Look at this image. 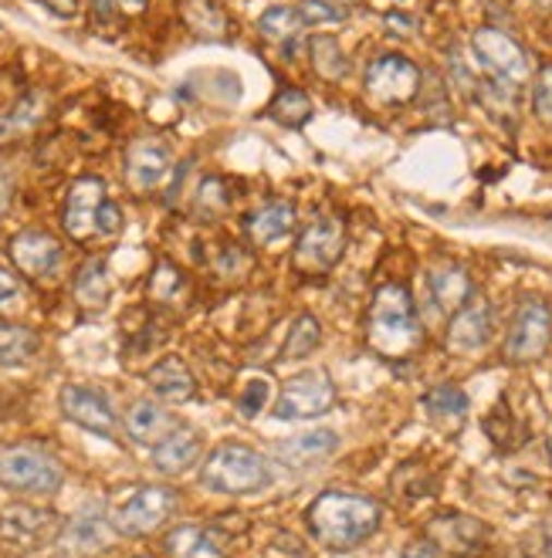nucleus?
Listing matches in <instances>:
<instances>
[{
	"instance_id": "obj_19",
	"label": "nucleus",
	"mask_w": 552,
	"mask_h": 558,
	"mask_svg": "<svg viewBox=\"0 0 552 558\" xmlns=\"http://www.w3.org/2000/svg\"><path fill=\"white\" fill-rule=\"evenodd\" d=\"M336 450H339V437L333 430H309L291 440H281L275 457H278V464L291 471H309L322 461H329Z\"/></svg>"
},
{
	"instance_id": "obj_35",
	"label": "nucleus",
	"mask_w": 552,
	"mask_h": 558,
	"mask_svg": "<svg viewBox=\"0 0 552 558\" xmlns=\"http://www.w3.org/2000/svg\"><path fill=\"white\" fill-rule=\"evenodd\" d=\"M302 11L299 8H272L262 14V21H257V27H262V35L272 38V41H288L296 38L302 31Z\"/></svg>"
},
{
	"instance_id": "obj_12",
	"label": "nucleus",
	"mask_w": 552,
	"mask_h": 558,
	"mask_svg": "<svg viewBox=\"0 0 552 558\" xmlns=\"http://www.w3.org/2000/svg\"><path fill=\"white\" fill-rule=\"evenodd\" d=\"M475 45V54L478 61L489 69L502 85H518L529 78V58L526 51L518 48L508 35H502V31L495 27H481L478 35L471 38Z\"/></svg>"
},
{
	"instance_id": "obj_42",
	"label": "nucleus",
	"mask_w": 552,
	"mask_h": 558,
	"mask_svg": "<svg viewBox=\"0 0 552 558\" xmlns=\"http://www.w3.org/2000/svg\"><path fill=\"white\" fill-rule=\"evenodd\" d=\"M526 558H552V521H542L523 542Z\"/></svg>"
},
{
	"instance_id": "obj_32",
	"label": "nucleus",
	"mask_w": 552,
	"mask_h": 558,
	"mask_svg": "<svg viewBox=\"0 0 552 558\" xmlns=\"http://www.w3.org/2000/svg\"><path fill=\"white\" fill-rule=\"evenodd\" d=\"M312 64H315V72L322 78H329V82H339L349 72V61H346L339 41L329 38V35L312 38Z\"/></svg>"
},
{
	"instance_id": "obj_34",
	"label": "nucleus",
	"mask_w": 552,
	"mask_h": 558,
	"mask_svg": "<svg viewBox=\"0 0 552 558\" xmlns=\"http://www.w3.org/2000/svg\"><path fill=\"white\" fill-rule=\"evenodd\" d=\"M434 490V477L428 468H420V464H404L397 474H394V495L400 501H420L424 495H431Z\"/></svg>"
},
{
	"instance_id": "obj_33",
	"label": "nucleus",
	"mask_w": 552,
	"mask_h": 558,
	"mask_svg": "<svg viewBox=\"0 0 552 558\" xmlns=\"http://www.w3.org/2000/svg\"><path fill=\"white\" fill-rule=\"evenodd\" d=\"M183 17L201 38H224V31H227L224 14H220V8L214 4V0H187Z\"/></svg>"
},
{
	"instance_id": "obj_40",
	"label": "nucleus",
	"mask_w": 552,
	"mask_h": 558,
	"mask_svg": "<svg viewBox=\"0 0 552 558\" xmlns=\"http://www.w3.org/2000/svg\"><path fill=\"white\" fill-rule=\"evenodd\" d=\"M532 109L539 119L552 122V64H545V69L536 75V88H532Z\"/></svg>"
},
{
	"instance_id": "obj_27",
	"label": "nucleus",
	"mask_w": 552,
	"mask_h": 558,
	"mask_svg": "<svg viewBox=\"0 0 552 558\" xmlns=\"http://www.w3.org/2000/svg\"><path fill=\"white\" fill-rule=\"evenodd\" d=\"M424 413L434 420V423H444V426H461L465 416H468V392L458 389V386H434L424 392V400H420Z\"/></svg>"
},
{
	"instance_id": "obj_15",
	"label": "nucleus",
	"mask_w": 552,
	"mask_h": 558,
	"mask_svg": "<svg viewBox=\"0 0 552 558\" xmlns=\"http://www.w3.org/2000/svg\"><path fill=\"white\" fill-rule=\"evenodd\" d=\"M112 538H116V529L103 514L82 511L69 524H61L58 555L61 558H95L112 545Z\"/></svg>"
},
{
	"instance_id": "obj_31",
	"label": "nucleus",
	"mask_w": 552,
	"mask_h": 558,
	"mask_svg": "<svg viewBox=\"0 0 552 558\" xmlns=\"http://www.w3.org/2000/svg\"><path fill=\"white\" fill-rule=\"evenodd\" d=\"M268 116L281 125H305L312 119V98L302 88H281L275 95Z\"/></svg>"
},
{
	"instance_id": "obj_3",
	"label": "nucleus",
	"mask_w": 552,
	"mask_h": 558,
	"mask_svg": "<svg viewBox=\"0 0 552 558\" xmlns=\"http://www.w3.org/2000/svg\"><path fill=\"white\" fill-rule=\"evenodd\" d=\"M201 484L217 495H257L272 484L268 461L244 444H220L207 453Z\"/></svg>"
},
{
	"instance_id": "obj_43",
	"label": "nucleus",
	"mask_w": 552,
	"mask_h": 558,
	"mask_svg": "<svg viewBox=\"0 0 552 558\" xmlns=\"http://www.w3.org/2000/svg\"><path fill=\"white\" fill-rule=\"evenodd\" d=\"M21 305H24V288H21V281L11 271L0 268V315H11Z\"/></svg>"
},
{
	"instance_id": "obj_38",
	"label": "nucleus",
	"mask_w": 552,
	"mask_h": 558,
	"mask_svg": "<svg viewBox=\"0 0 552 558\" xmlns=\"http://www.w3.org/2000/svg\"><path fill=\"white\" fill-rule=\"evenodd\" d=\"M180 288H183V275H180L173 265H167V260H164V265H159L156 275H153L149 294H153V299H159V302H170Z\"/></svg>"
},
{
	"instance_id": "obj_21",
	"label": "nucleus",
	"mask_w": 552,
	"mask_h": 558,
	"mask_svg": "<svg viewBox=\"0 0 552 558\" xmlns=\"http://www.w3.org/2000/svg\"><path fill=\"white\" fill-rule=\"evenodd\" d=\"M291 227H296V207H291L288 201H268L257 210H251L244 220V231L257 247L278 244L281 238L291 234Z\"/></svg>"
},
{
	"instance_id": "obj_37",
	"label": "nucleus",
	"mask_w": 552,
	"mask_h": 558,
	"mask_svg": "<svg viewBox=\"0 0 552 558\" xmlns=\"http://www.w3.org/2000/svg\"><path fill=\"white\" fill-rule=\"evenodd\" d=\"M197 207L207 214V217H217L227 210V183L220 177H207L201 183V193H197Z\"/></svg>"
},
{
	"instance_id": "obj_1",
	"label": "nucleus",
	"mask_w": 552,
	"mask_h": 558,
	"mask_svg": "<svg viewBox=\"0 0 552 558\" xmlns=\"http://www.w3.org/2000/svg\"><path fill=\"white\" fill-rule=\"evenodd\" d=\"M312 538L329 551H349L380 529V505L349 490H322L305 511Z\"/></svg>"
},
{
	"instance_id": "obj_18",
	"label": "nucleus",
	"mask_w": 552,
	"mask_h": 558,
	"mask_svg": "<svg viewBox=\"0 0 552 558\" xmlns=\"http://www.w3.org/2000/svg\"><path fill=\"white\" fill-rule=\"evenodd\" d=\"M428 538H431L437 548H444V551H451V555L465 558V555H475V551L484 545V538H489V529H484V524H481L478 518H471V514L447 511V514L431 518Z\"/></svg>"
},
{
	"instance_id": "obj_48",
	"label": "nucleus",
	"mask_w": 552,
	"mask_h": 558,
	"mask_svg": "<svg viewBox=\"0 0 552 558\" xmlns=\"http://www.w3.org/2000/svg\"><path fill=\"white\" fill-rule=\"evenodd\" d=\"M92 4H95V17L99 21H109L116 11V0H92Z\"/></svg>"
},
{
	"instance_id": "obj_2",
	"label": "nucleus",
	"mask_w": 552,
	"mask_h": 558,
	"mask_svg": "<svg viewBox=\"0 0 552 558\" xmlns=\"http://www.w3.org/2000/svg\"><path fill=\"white\" fill-rule=\"evenodd\" d=\"M420 339H424V328H420L410 291L394 281L376 288L367 322V342L386 359H404L420 345Z\"/></svg>"
},
{
	"instance_id": "obj_29",
	"label": "nucleus",
	"mask_w": 552,
	"mask_h": 558,
	"mask_svg": "<svg viewBox=\"0 0 552 558\" xmlns=\"http://www.w3.org/2000/svg\"><path fill=\"white\" fill-rule=\"evenodd\" d=\"M322 342V325L312 315H299L288 328V339L281 345V359H305L319 349Z\"/></svg>"
},
{
	"instance_id": "obj_36",
	"label": "nucleus",
	"mask_w": 552,
	"mask_h": 558,
	"mask_svg": "<svg viewBox=\"0 0 552 558\" xmlns=\"http://www.w3.org/2000/svg\"><path fill=\"white\" fill-rule=\"evenodd\" d=\"M268 400H272L268 379H254V383L244 386V392L238 397V410H241V416L254 420V416H262V410L268 407Z\"/></svg>"
},
{
	"instance_id": "obj_39",
	"label": "nucleus",
	"mask_w": 552,
	"mask_h": 558,
	"mask_svg": "<svg viewBox=\"0 0 552 558\" xmlns=\"http://www.w3.org/2000/svg\"><path fill=\"white\" fill-rule=\"evenodd\" d=\"M302 21L305 24H343L346 11L329 4V0H302Z\"/></svg>"
},
{
	"instance_id": "obj_6",
	"label": "nucleus",
	"mask_w": 552,
	"mask_h": 558,
	"mask_svg": "<svg viewBox=\"0 0 552 558\" xmlns=\"http://www.w3.org/2000/svg\"><path fill=\"white\" fill-rule=\"evenodd\" d=\"M346 251V227L336 217H319L312 220L302 238L296 241V251H291V265L302 275H326L339 265V257Z\"/></svg>"
},
{
	"instance_id": "obj_16",
	"label": "nucleus",
	"mask_w": 552,
	"mask_h": 558,
	"mask_svg": "<svg viewBox=\"0 0 552 558\" xmlns=\"http://www.w3.org/2000/svg\"><path fill=\"white\" fill-rule=\"evenodd\" d=\"M489 339H492V305L481 294H471V302L451 315L447 349L454 355H475L489 345Z\"/></svg>"
},
{
	"instance_id": "obj_47",
	"label": "nucleus",
	"mask_w": 552,
	"mask_h": 558,
	"mask_svg": "<svg viewBox=\"0 0 552 558\" xmlns=\"http://www.w3.org/2000/svg\"><path fill=\"white\" fill-rule=\"evenodd\" d=\"M116 11H122V14H143L146 0H116Z\"/></svg>"
},
{
	"instance_id": "obj_17",
	"label": "nucleus",
	"mask_w": 552,
	"mask_h": 558,
	"mask_svg": "<svg viewBox=\"0 0 552 558\" xmlns=\"http://www.w3.org/2000/svg\"><path fill=\"white\" fill-rule=\"evenodd\" d=\"M170 167H173V156L159 140H136L125 149V177L140 193L164 186L170 177Z\"/></svg>"
},
{
	"instance_id": "obj_9",
	"label": "nucleus",
	"mask_w": 552,
	"mask_h": 558,
	"mask_svg": "<svg viewBox=\"0 0 552 558\" xmlns=\"http://www.w3.org/2000/svg\"><path fill=\"white\" fill-rule=\"evenodd\" d=\"M58 532V518L48 508L11 505L0 511V545L11 555H31L48 545Z\"/></svg>"
},
{
	"instance_id": "obj_20",
	"label": "nucleus",
	"mask_w": 552,
	"mask_h": 558,
	"mask_svg": "<svg viewBox=\"0 0 552 558\" xmlns=\"http://www.w3.org/2000/svg\"><path fill=\"white\" fill-rule=\"evenodd\" d=\"M201 434L193 426H173V430L153 447V468L159 474H183L197 464L201 457Z\"/></svg>"
},
{
	"instance_id": "obj_45",
	"label": "nucleus",
	"mask_w": 552,
	"mask_h": 558,
	"mask_svg": "<svg viewBox=\"0 0 552 558\" xmlns=\"http://www.w3.org/2000/svg\"><path fill=\"white\" fill-rule=\"evenodd\" d=\"M437 551H441V548H437L431 538H420V542H410V545L404 548L400 558H441Z\"/></svg>"
},
{
	"instance_id": "obj_14",
	"label": "nucleus",
	"mask_w": 552,
	"mask_h": 558,
	"mask_svg": "<svg viewBox=\"0 0 552 558\" xmlns=\"http://www.w3.org/2000/svg\"><path fill=\"white\" fill-rule=\"evenodd\" d=\"M58 407L64 413V420H72L85 430L99 434V437H112L116 434V413L112 403L106 400V392L92 389V386H64Z\"/></svg>"
},
{
	"instance_id": "obj_26",
	"label": "nucleus",
	"mask_w": 552,
	"mask_h": 558,
	"mask_svg": "<svg viewBox=\"0 0 552 558\" xmlns=\"http://www.w3.org/2000/svg\"><path fill=\"white\" fill-rule=\"evenodd\" d=\"M173 426L177 423L170 420V413L159 410L149 400L133 403V407H129V413H125V434L133 437L136 444H159L173 430Z\"/></svg>"
},
{
	"instance_id": "obj_7",
	"label": "nucleus",
	"mask_w": 552,
	"mask_h": 558,
	"mask_svg": "<svg viewBox=\"0 0 552 558\" xmlns=\"http://www.w3.org/2000/svg\"><path fill=\"white\" fill-rule=\"evenodd\" d=\"M549 342H552V312H549V305L523 302V308H518L515 318H512L502 355H505V363H512V366H526V363H536V359L545 355Z\"/></svg>"
},
{
	"instance_id": "obj_11",
	"label": "nucleus",
	"mask_w": 552,
	"mask_h": 558,
	"mask_svg": "<svg viewBox=\"0 0 552 558\" xmlns=\"http://www.w3.org/2000/svg\"><path fill=\"white\" fill-rule=\"evenodd\" d=\"M420 88V69L404 54H383L367 69V92L383 106H407Z\"/></svg>"
},
{
	"instance_id": "obj_25",
	"label": "nucleus",
	"mask_w": 552,
	"mask_h": 558,
	"mask_svg": "<svg viewBox=\"0 0 552 558\" xmlns=\"http://www.w3.org/2000/svg\"><path fill=\"white\" fill-rule=\"evenodd\" d=\"M72 294L75 302L85 308V312H103L109 308V299H112V278H109V268L106 260H85L75 275V284H72Z\"/></svg>"
},
{
	"instance_id": "obj_23",
	"label": "nucleus",
	"mask_w": 552,
	"mask_h": 558,
	"mask_svg": "<svg viewBox=\"0 0 552 558\" xmlns=\"http://www.w3.org/2000/svg\"><path fill=\"white\" fill-rule=\"evenodd\" d=\"M167 558H227L220 535L207 524H177L164 542Z\"/></svg>"
},
{
	"instance_id": "obj_8",
	"label": "nucleus",
	"mask_w": 552,
	"mask_h": 558,
	"mask_svg": "<svg viewBox=\"0 0 552 558\" xmlns=\"http://www.w3.org/2000/svg\"><path fill=\"white\" fill-rule=\"evenodd\" d=\"M336 403V383L326 369H309L291 376L281 386V397L275 400V420H309L333 410Z\"/></svg>"
},
{
	"instance_id": "obj_46",
	"label": "nucleus",
	"mask_w": 552,
	"mask_h": 558,
	"mask_svg": "<svg viewBox=\"0 0 552 558\" xmlns=\"http://www.w3.org/2000/svg\"><path fill=\"white\" fill-rule=\"evenodd\" d=\"M38 4L51 8V14H58V17H75L79 14V0H38Z\"/></svg>"
},
{
	"instance_id": "obj_4",
	"label": "nucleus",
	"mask_w": 552,
	"mask_h": 558,
	"mask_svg": "<svg viewBox=\"0 0 552 558\" xmlns=\"http://www.w3.org/2000/svg\"><path fill=\"white\" fill-rule=\"evenodd\" d=\"M61 481V464L41 444H14L0 450V487L14 495H55Z\"/></svg>"
},
{
	"instance_id": "obj_28",
	"label": "nucleus",
	"mask_w": 552,
	"mask_h": 558,
	"mask_svg": "<svg viewBox=\"0 0 552 558\" xmlns=\"http://www.w3.org/2000/svg\"><path fill=\"white\" fill-rule=\"evenodd\" d=\"M41 336L27 325H0V366H24L31 355H38Z\"/></svg>"
},
{
	"instance_id": "obj_10",
	"label": "nucleus",
	"mask_w": 552,
	"mask_h": 558,
	"mask_svg": "<svg viewBox=\"0 0 552 558\" xmlns=\"http://www.w3.org/2000/svg\"><path fill=\"white\" fill-rule=\"evenodd\" d=\"M106 204H109L106 183L99 177H79L69 186V196H64V210H61L64 234H69L72 241L99 238V223H103Z\"/></svg>"
},
{
	"instance_id": "obj_22",
	"label": "nucleus",
	"mask_w": 552,
	"mask_h": 558,
	"mask_svg": "<svg viewBox=\"0 0 552 558\" xmlns=\"http://www.w3.org/2000/svg\"><path fill=\"white\" fill-rule=\"evenodd\" d=\"M146 386L167 403H187V400H193V392H197V379H193V373L187 369L180 355L159 359V363L146 373Z\"/></svg>"
},
{
	"instance_id": "obj_24",
	"label": "nucleus",
	"mask_w": 552,
	"mask_h": 558,
	"mask_svg": "<svg viewBox=\"0 0 552 558\" xmlns=\"http://www.w3.org/2000/svg\"><path fill=\"white\" fill-rule=\"evenodd\" d=\"M428 284H431V299H434V305H437L441 312H447V315H454L458 308H465V305L471 302V294H475V284H471L468 271L458 268V265H441V268H434L431 278H428Z\"/></svg>"
},
{
	"instance_id": "obj_13",
	"label": "nucleus",
	"mask_w": 552,
	"mask_h": 558,
	"mask_svg": "<svg viewBox=\"0 0 552 558\" xmlns=\"http://www.w3.org/2000/svg\"><path fill=\"white\" fill-rule=\"evenodd\" d=\"M61 244L48 234V231H38V227H27L21 231L14 241H11V260L14 268L31 278V281H45V278H55L58 268H61Z\"/></svg>"
},
{
	"instance_id": "obj_44",
	"label": "nucleus",
	"mask_w": 552,
	"mask_h": 558,
	"mask_svg": "<svg viewBox=\"0 0 552 558\" xmlns=\"http://www.w3.org/2000/svg\"><path fill=\"white\" fill-rule=\"evenodd\" d=\"M11 201H14V173L8 167H0V214L11 210Z\"/></svg>"
},
{
	"instance_id": "obj_41",
	"label": "nucleus",
	"mask_w": 552,
	"mask_h": 558,
	"mask_svg": "<svg viewBox=\"0 0 552 558\" xmlns=\"http://www.w3.org/2000/svg\"><path fill=\"white\" fill-rule=\"evenodd\" d=\"M268 558H312L309 545L291 535V532H278L272 542H268Z\"/></svg>"
},
{
	"instance_id": "obj_49",
	"label": "nucleus",
	"mask_w": 552,
	"mask_h": 558,
	"mask_svg": "<svg viewBox=\"0 0 552 558\" xmlns=\"http://www.w3.org/2000/svg\"><path fill=\"white\" fill-rule=\"evenodd\" d=\"M549 461H552V440H549Z\"/></svg>"
},
{
	"instance_id": "obj_5",
	"label": "nucleus",
	"mask_w": 552,
	"mask_h": 558,
	"mask_svg": "<svg viewBox=\"0 0 552 558\" xmlns=\"http://www.w3.org/2000/svg\"><path fill=\"white\" fill-rule=\"evenodd\" d=\"M177 508V490L164 484H136L112 505V529L125 538L153 535Z\"/></svg>"
},
{
	"instance_id": "obj_30",
	"label": "nucleus",
	"mask_w": 552,
	"mask_h": 558,
	"mask_svg": "<svg viewBox=\"0 0 552 558\" xmlns=\"http://www.w3.org/2000/svg\"><path fill=\"white\" fill-rule=\"evenodd\" d=\"M484 434L492 437V444L499 450H515L526 440V426L515 423V416L508 413V403H499L489 416H484Z\"/></svg>"
}]
</instances>
